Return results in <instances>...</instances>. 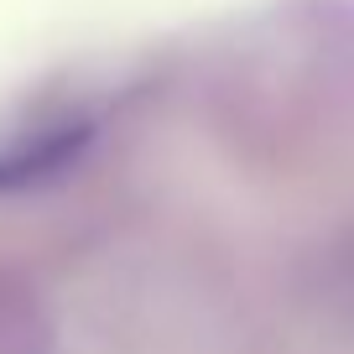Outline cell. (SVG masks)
<instances>
[{
    "mask_svg": "<svg viewBox=\"0 0 354 354\" xmlns=\"http://www.w3.org/2000/svg\"><path fill=\"white\" fill-rule=\"evenodd\" d=\"M42 333H37V308L11 292V281H0V354H37Z\"/></svg>",
    "mask_w": 354,
    "mask_h": 354,
    "instance_id": "1",
    "label": "cell"
}]
</instances>
